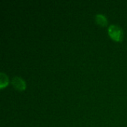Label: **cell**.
Here are the masks:
<instances>
[{
    "label": "cell",
    "instance_id": "cell-1",
    "mask_svg": "<svg viewBox=\"0 0 127 127\" xmlns=\"http://www.w3.org/2000/svg\"><path fill=\"white\" fill-rule=\"evenodd\" d=\"M109 36L115 42H121L124 36V33L122 29L118 25H110L108 28Z\"/></svg>",
    "mask_w": 127,
    "mask_h": 127
},
{
    "label": "cell",
    "instance_id": "cell-2",
    "mask_svg": "<svg viewBox=\"0 0 127 127\" xmlns=\"http://www.w3.org/2000/svg\"><path fill=\"white\" fill-rule=\"evenodd\" d=\"M12 85L18 91H24L26 89L25 81L19 77H15L12 80Z\"/></svg>",
    "mask_w": 127,
    "mask_h": 127
},
{
    "label": "cell",
    "instance_id": "cell-3",
    "mask_svg": "<svg viewBox=\"0 0 127 127\" xmlns=\"http://www.w3.org/2000/svg\"><path fill=\"white\" fill-rule=\"evenodd\" d=\"M95 20L96 22L101 26H106L108 23V20L106 19V17L103 15V14H97L95 16Z\"/></svg>",
    "mask_w": 127,
    "mask_h": 127
},
{
    "label": "cell",
    "instance_id": "cell-4",
    "mask_svg": "<svg viewBox=\"0 0 127 127\" xmlns=\"http://www.w3.org/2000/svg\"><path fill=\"white\" fill-rule=\"evenodd\" d=\"M8 84H9V79H8L7 76L4 73L1 72L0 74V88H1V89L7 86Z\"/></svg>",
    "mask_w": 127,
    "mask_h": 127
}]
</instances>
